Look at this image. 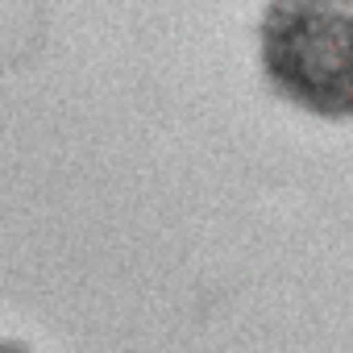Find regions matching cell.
Segmentation results:
<instances>
[{
  "label": "cell",
  "instance_id": "6da1fadb",
  "mask_svg": "<svg viewBox=\"0 0 353 353\" xmlns=\"http://www.w3.org/2000/svg\"><path fill=\"white\" fill-rule=\"evenodd\" d=\"M266 83L324 121H353V0H270L258 26Z\"/></svg>",
  "mask_w": 353,
  "mask_h": 353
},
{
  "label": "cell",
  "instance_id": "7a4b0ae2",
  "mask_svg": "<svg viewBox=\"0 0 353 353\" xmlns=\"http://www.w3.org/2000/svg\"><path fill=\"white\" fill-rule=\"evenodd\" d=\"M0 353H30V349L17 345V341H0Z\"/></svg>",
  "mask_w": 353,
  "mask_h": 353
}]
</instances>
